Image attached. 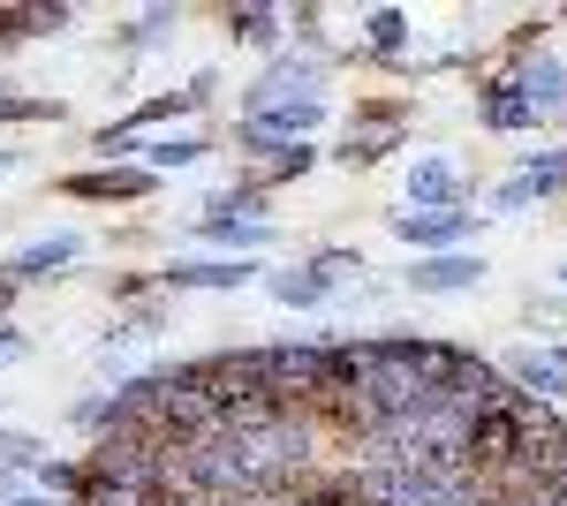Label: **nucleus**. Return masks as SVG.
I'll return each mask as SVG.
<instances>
[{"instance_id":"aec40b11","label":"nucleus","mask_w":567,"mask_h":506,"mask_svg":"<svg viewBox=\"0 0 567 506\" xmlns=\"http://www.w3.org/2000/svg\"><path fill=\"white\" fill-rule=\"evenodd\" d=\"M523 182H529V197H553V189H567V152H537Z\"/></svg>"},{"instance_id":"2eb2a0df","label":"nucleus","mask_w":567,"mask_h":506,"mask_svg":"<svg viewBox=\"0 0 567 506\" xmlns=\"http://www.w3.org/2000/svg\"><path fill=\"white\" fill-rule=\"evenodd\" d=\"M529 122H545V114H537L523 91L499 76V84H492V99H484V128H529Z\"/></svg>"},{"instance_id":"393cba45","label":"nucleus","mask_w":567,"mask_h":506,"mask_svg":"<svg viewBox=\"0 0 567 506\" xmlns=\"http://www.w3.org/2000/svg\"><path fill=\"white\" fill-rule=\"evenodd\" d=\"M523 205H529V182H523V174H515V182H507V189L492 197V211H523Z\"/></svg>"},{"instance_id":"bb28decb","label":"nucleus","mask_w":567,"mask_h":506,"mask_svg":"<svg viewBox=\"0 0 567 506\" xmlns=\"http://www.w3.org/2000/svg\"><path fill=\"white\" fill-rule=\"evenodd\" d=\"M8 506H61V499H53V492H16Z\"/></svg>"},{"instance_id":"dca6fc26","label":"nucleus","mask_w":567,"mask_h":506,"mask_svg":"<svg viewBox=\"0 0 567 506\" xmlns=\"http://www.w3.org/2000/svg\"><path fill=\"white\" fill-rule=\"evenodd\" d=\"M272 296L288 302V310H310V302L333 296V280H326V272H310V265H303V272H272Z\"/></svg>"},{"instance_id":"f3484780","label":"nucleus","mask_w":567,"mask_h":506,"mask_svg":"<svg viewBox=\"0 0 567 506\" xmlns=\"http://www.w3.org/2000/svg\"><path fill=\"white\" fill-rule=\"evenodd\" d=\"M205 242H227V250H258V242H272V227H265V219H219V211H205Z\"/></svg>"},{"instance_id":"9b49d317","label":"nucleus","mask_w":567,"mask_h":506,"mask_svg":"<svg viewBox=\"0 0 567 506\" xmlns=\"http://www.w3.org/2000/svg\"><path fill=\"white\" fill-rule=\"evenodd\" d=\"M409 197L424 211H454L462 205V174L446 167V159H416V167H409Z\"/></svg>"},{"instance_id":"a211bd4d","label":"nucleus","mask_w":567,"mask_h":506,"mask_svg":"<svg viewBox=\"0 0 567 506\" xmlns=\"http://www.w3.org/2000/svg\"><path fill=\"white\" fill-rule=\"evenodd\" d=\"M363 31H371V53L393 61V53L409 45V16H401V8H371V16H363Z\"/></svg>"},{"instance_id":"f03ea898","label":"nucleus","mask_w":567,"mask_h":506,"mask_svg":"<svg viewBox=\"0 0 567 506\" xmlns=\"http://www.w3.org/2000/svg\"><path fill=\"white\" fill-rule=\"evenodd\" d=\"M326 84V61L318 53H280L272 69H265L258 84L243 91V114H272V106H296V99H318Z\"/></svg>"},{"instance_id":"6e6552de","label":"nucleus","mask_w":567,"mask_h":506,"mask_svg":"<svg viewBox=\"0 0 567 506\" xmlns=\"http://www.w3.org/2000/svg\"><path fill=\"white\" fill-rule=\"evenodd\" d=\"M250 272H258L250 257H182V265L159 272V280H167V288H243Z\"/></svg>"},{"instance_id":"ddd939ff","label":"nucleus","mask_w":567,"mask_h":506,"mask_svg":"<svg viewBox=\"0 0 567 506\" xmlns=\"http://www.w3.org/2000/svg\"><path fill=\"white\" fill-rule=\"evenodd\" d=\"M318 167V152H310V144H280V152H265L258 159V174H250V189H280V182H296V174H310Z\"/></svg>"},{"instance_id":"39448f33","label":"nucleus","mask_w":567,"mask_h":506,"mask_svg":"<svg viewBox=\"0 0 567 506\" xmlns=\"http://www.w3.org/2000/svg\"><path fill=\"white\" fill-rule=\"evenodd\" d=\"M477 280H484V265H477V257H462V250L416 257V265H409V288H416V296H462V288H477Z\"/></svg>"},{"instance_id":"5701e85b","label":"nucleus","mask_w":567,"mask_h":506,"mask_svg":"<svg viewBox=\"0 0 567 506\" xmlns=\"http://www.w3.org/2000/svg\"><path fill=\"white\" fill-rule=\"evenodd\" d=\"M310 272H326V280H349V272H363L349 250H326V257H310Z\"/></svg>"},{"instance_id":"9d476101","label":"nucleus","mask_w":567,"mask_h":506,"mask_svg":"<svg viewBox=\"0 0 567 506\" xmlns=\"http://www.w3.org/2000/svg\"><path fill=\"white\" fill-rule=\"evenodd\" d=\"M393 144H401V114H393V106H379V114H355L341 159H349V167H371V159H379V152H393Z\"/></svg>"},{"instance_id":"f8f14e48","label":"nucleus","mask_w":567,"mask_h":506,"mask_svg":"<svg viewBox=\"0 0 567 506\" xmlns=\"http://www.w3.org/2000/svg\"><path fill=\"white\" fill-rule=\"evenodd\" d=\"M136 159H144V174H175V167H197L213 144L205 136H152V144H130Z\"/></svg>"},{"instance_id":"412c9836","label":"nucleus","mask_w":567,"mask_h":506,"mask_svg":"<svg viewBox=\"0 0 567 506\" xmlns=\"http://www.w3.org/2000/svg\"><path fill=\"white\" fill-rule=\"evenodd\" d=\"M39 484L53 492V499H76V492H84V462H53V454H45V462H39Z\"/></svg>"},{"instance_id":"423d86ee","label":"nucleus","mask_w":567,"mask_h":506,"mask_svg":"<svg viewBox=\"0 0 567 506\" xmlns=\"http://www.w3.org/2000/svg\"><path fill=\"white\" fill-rule=\"evenodd\" d=\"M61 189L84 197V205H130V197L152 189V174H144V167H106V174H69Z\"/></svg>"},{"instance_id":"cd10ccee","label":"nucleus","mask_w":567,"mask_h":506,"mask_svg":"<svg viewBox=\"0 0 567 506\" xmlns=\"http://www.w3.org/2000/svg\"><path fill=\"white\" fill-rule=\"evenodd\" d=\"M8 302H16V280H8V272H0V318H8Z\"/></svg>"},{"instance_id":"c756f323","label":"nucleus","mask_w":567,"mask_h":506,"mask_svg":"<svg viewBox=\"0 0 567 506\" xmlns=\"http://www.w3.org/2000/svg\"><path fill=\"white\" fill-rule=\"evenodd\" d=\"M560 288H567V272H560Z\"/></svg>"},{"instance_id":"c85d7f7f","label":"nucleus","mask_w":567,"mask_h":506,"mask_svg":"<svg viewBox=\"0 0 567 506\" xmlns=\"http://www.w3.org/2000/svg\"><path fill=\"white\" fill-rule=\"evenodd\" d=\"M553 363H560V371H567V348H560V355H553Z\"/></svg>"},{"instance_id":"7ed1b4c3","label":"nucleus","mask_w":567,"mask_h":506,"mask_svg":"<svg viewBox=\"0 0 567 506\" xmlns=\"http://www.w3.org/2000/svg\"><path fill=\"white\" fill-rule=\"evenodd\" d=\"M507 84L523 91L537 114H560V106H567V61H560V53H523V69H515Z\"/></svg>"},{"instance_id":"b1692460","label":"nucleus","mask_w":567,"mask_h":506,"mask_svg":"<svg viewBox=\"0 0 567 506\" xmlns=\"http://www.w3.org/2000/svg\"><path fill=\"white\" fill-rule=\"evenodd\" d=\"M167 23H175V8H152V16H144V23L130 31V45H152L159 31H167Z\"/></svg>"},{"instance_id":"a878e982","label":"nucleus","mask_w":567,"mask_h":506,"mask_svg":"<svg viewBox=\"0 0 567 506\" xmlns=\"http://www.w3.org/2000/svg\"><path fill=\"white\" fill-rule=\"evenodd\" d=\"M23 348H31V340H23V333H8V326H0V363H23Z\"/></svg>"},{"instance_id":"20e7f679","label":"nucleus","mask_w":567,"mask_h":506,"mask_svg":"<svg viewBox=\"0 0 567 506\" xmlns=\"http://www.w3.org/2000/svg\"><path fill=\"white\" fill-rule=\"evenodd\" d=\"M470 227H477V211H393V235H401V242H416V250L432 257L439 242H462V235H470Z\"/></svg>"},{"instance_id":"4468645a","label":"nucleus","mask_w":567,"mask_h":506,"mask_svg":"<svg viewBox=\"0 0 567 506\" xmlns=\"http://www.w3.org/2000/svg\"><path fill=\"white\" fill-rule=\"evenodd\" d=\"M0 23H8V39H39V31H69L76 8H69V0H61V8H53V0H39V8H0Z\"/></svg>"},{"instance_id":"0eeeda50","label":"nucleus","mask_w":567,"mask_h":506,"mask_svg":"<svg viewBox=\"0 0 567 506\" xmlns=\"http://www.w3.org/2000/svg\"><path fill=\"white\" fill-rule=\"evenodd\" d=\"M76 257H84V235H45V242L8 257V280H16V288H23V280H53V272L76 265Z\"/></svg>"},{"instance_id":"f257e3e1","label":"nucleus","mask_w":567,"mask_h":506,"mask_svg":"<svg viewBox=\"0 0 567 506\" xmlns=\"http://www.w3.org/2000/svg\"><path fill=\"white\" fill-rule=\"evenodd\" d=\"M213 69H197V76H189V91H167V99H152V106H136L130 122H114V128H99V152H106V159H122V152H130L136 144V128H159V122H175V114H197V106H213Z\"/></svg>"},{"instance_id":"4be33fe9","label":"nucleus","mask_w":567,"mask_h":506,"mask_svg":"<svg viewBox=\"0 0 567 506\" xmlns=\"http://www.w3.org/2000/svg\"><path fill=\"white\" fill-rule=\"evenodd\" d=\"M45 446L39 438H23V431H0V468H39Z\"/></svg>"},{"instance_id":"6ab92c4d","label":"nucleus","mask_w":567,"mask_h":506,"mask_svg":"<svg viewBox=\"0 0 567 506\" xmlns=\"http://www.w3.org/2000/svg\"><path fill=\"white\" fill-rule=\"evenodd\" d=\"M227 31H235V39H250V45H280V16H272V8H235V16H227Z\"/></svg>"},{"instance_id":"1a4fd4ad","label":"nucleus","mask_w":567,"mask_h":506,"mask_svg":"<svg viewBox=\"0 0 567 506\" xmlns=\"http://www.w3.org/2000/svg\"><path fill=\"white\" fill-rule=\"evenodd\" d=\"M507 379L523 385L529 401H545V409H560V401H567V371L553 363V355H537V348H515V355H507Z\"/></svg>"}]
</instances>
